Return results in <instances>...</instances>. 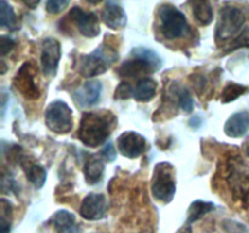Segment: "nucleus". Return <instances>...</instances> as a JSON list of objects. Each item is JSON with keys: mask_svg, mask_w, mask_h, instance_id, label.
Segmentation results:
<instances>
[{"mask_svg": "<svg viewBox=\"0 0 249 233\" xmlns=\"http://www.w3.org/2000/svg\"><path fill=\"white\" fill-rule=\"evenodd\" d=\"M113 121V116H107L94 112L85 113L80 120L78 137L88 147H97L108 138Z\"/></svg>", "mask_w": 249, "mask_h": 233, "instance_id": "1", "label": "nucleus"}, {"mask_svg": "<svg viewBox=\"0 0 249 233\" xmlns=\"http://www.w3.org/2000/svg\"><path fill=\"white\" fill-rule=\"evenodd\" d=\"M131 55H133V58L125 61L119 67L118 73L122 77H143V75L157 72L162 67V61H160V56L155 51L150 50V49H134Z\"/></svg>", "mask_w": 249, "mask_h": 233, "instance_id": "2", "label": "nucleus"}, {"mask_svg": "<svg viewBox=\"0 0 249 233\" xmlns=\"http://www.w3.org/2000/svg\"><path fill=\"white\" fill-rule=\"evenodd\" d=\"M117 60V52L108 46L101 45L87 56H83L79 63V72L83 77L92 78L106 72Z\"/></svg>", "mask_w": 249, "mask_h": 233, "instance_id": "3", "label": "nucleus"}, {"mask_svg": "<svg viewBox=\"0 0 249 233\" xmlns=\"http://www.w3.org/2000/svg\"><path fill=\"white\" fill-rule=\"evenodd\" d=\"M160 32L169 40L181 38L189 31V23L180 10L172 4H163L160 9Z\"/></svg>", "mask_w": 249, "mask_h": 233, "instance_id": "4", "label": "nucleus"}, {"mask_svg": "<svg viewBox=\"0 0 249 233\" xmlns=\"http://www.w3.org/2000/svg\"><path fill=\"white\" fill-rule=\"evenodd\" d=\"M245 14L238 7L226 5L221 9L215 28V40L218 44L225 43L238 33L245 23Z\"/></svg>", "mask_w": 249, "mask_h": 233, "instance_id": "5", "label": "nucleus"}, {"mask_svg": "<svg viewBox=\"0 0 249 233\" xmlns=\"http://www.w3.org/2000/svg\"><path fill=\"white\" fill-rule=\"evenodd\" d=\"M151 189L153 197L163 203H169L174 198L177 186L173 166L169 163H160L156 165Z\"/></svg>", "mask_w": 249, "mask_h": 233, "instance_id": "6", "label": "nucleus"}, {"mask_svg": "<svg viewBox=\"0 0 249 233\" xmlns=\"http://www.w3.org/2000/svg\"><path fill=\"white\" fill-rule=\"evenodd\" d=\"M45 123L56 133H67L72 130V109L66 102L56 100L51 102L45 112Z\"/></svg>", "mask_w": 249, "mask_h": 233, "instance_id": "7", "label": "nucleus"}, {"mask_svg": "<svg viewBox=\"0 0 249 233\" xmlns=\"http://www.w3.org/2000/svg\"><path fill=\"white\" fill-rule=\"evenodd\" d=\"M16 89L28 100H36L40 96L39 87L36 84V69L29 62L19 68L14 80Z\"/></svg>", "mask_w": 249, "mask_h": 233, "instance_id": "8", "label": "nucleus"}, {"mask_svg": "<svg viewBox=\"0 0 249 233\" xmlns=\"http://www.w3.org/2000/svg\"><path fill=\"white\" fill-rule=\"evenodd\" d=\"M117 146L124 157L131 159L140 157L147 150V142L145 137L134 131H126L122 133L117 140Z\"/></svg>", "mask_w": 249, "mask_h": 233, "instance_id": "9", "label": "nucleus"}, {"mask_svg": "<svg viewBox=\"0 0 249 233\" xmlns=\"http://www.w3.org/2000/svg\"><path fill=\"white\" fill-rule=\"evenodd\" d=\"M61 58V45L56 39L46 38L41 44L40 62L45 75H53Z\"/></svg>", "mask_w": 249, "mask_h": 233, "instance_id": "10", "label": "nucleus"}, {"mask_svg": "<svg viewBox=\"0 0 249 233\" xmlns=\"http://www.w3.org/2000/svg\"><path fill=\"white\" fill-rule=\"evenodd\" d=\"M107 208L108 205H107V200L104 194L90 193L83 200L79 214L85 220H101L106 216Z\"/></svg>", "mask_w": 249, "mask_h": 233, "instance_id": "11", "label": "nucleus"}, {"mask_svg": "<svg viewBox=\"0 0 249 233\" xmlns=\"http://www.w3.org/2000/svg\"><path fill=\"white\" fill-rule=\"evenodd\" d=\"M70 17L77 24L80 33L87 38H94L99 35L100 24L99 18L94 12H87L82 7H73L70 12Z\"/></svg>", "mask_w": 249, "mask_h": 233, "instance_id": "12", "label": "nucleus"}, {"mask_svg": "<svg viewBox=\"0 0 249 233\" xmlns=\"http://www.w3.org/2000/svg\"><path fill=\"white\" fill-rule=\"evenodd\" d=\"M101 90L102 84L100 80H88L82 86L78 87L74 94H73L75 103L82 107V108L95 106L99 102L100 96H101Z\"/></svg>", "mask_w": 249, "mask_h": 233, "instance_id": "13", "label": "nucleus"}, {"mask_svg": "<svg viewBox=\"0 0 249 233\" xmlns=\"http://www.w3.org/2000/svg\"><path fill=\"white\" fill-rule=\"evenodd\" d=\"M102 19L111 29H122L126 24V15L119 2L107 1L102 10Z\"/></svg>", "mask_w": 249, "mask_h": 233, "instance_id": "14", "label": "nucleus"}, {"mask_svg": "<svg viewBox=\"0 0 249 233\" xmlns=\"http://www.w3.org/2000/svg\"><path fill=\"white\" fill-rule=\"evenodd\" d=\"M225 133L230 137H241L249 130V113L237 112L232 114L224 126Z\"/></svg>", "mask_w": 249, "mask_h": 233, "instance_id": "15", "label": "nucleus"}, {"mask_svg": "<svg viewBox=\"0 0 249 233\" xmlns=\"http://www.w3.org/2000/svg\"><path fill=\"white\" fill-rule=\"evenodd\" d=\"M19 163L22 165V169H23L24 174H26L27 179L29 182L34 184L36 188H40L44 183H45L46 180V171L40 164L36 163L34 160L29 159V158L23 157L18 158Z\"/></svg>", "mask_w": 249, "mask_h": 233, "instance_id": "16", "label": "nucleus"}, {"mask_svg": "<svg viewBox=\"0 0 249 233\" xmlns=\"http://www.w3.org/2000/svg\"><path fill=\"white\" fill-rule=\"evenodd\" d=\"M51 223L57 233H79V226L75 223V217L71 211L60 210L51 217Z\"/></svg>", "mask_w": 249, "mask_h": 233, "instance_id": "17", "label": "nucleus"}, {"mask_svg": "<svg viewBox=\"0 0 249 233\" xmlns=\"http://www.w3.org/2000/svg\"><path fill=\"white\" fill-rule=\"evenodd\" d=\"M157 91V83L151 78H142L134 89L133 97L139 102H148L155 97Z\"/></svg>", "mask_w": 249, "mask_h": 233, "instance_id": "18", "label": "nucleus"}, {"mask_svg": "<svg viewBox=\"0 0 249 233\" xmlns=\"http://www.w3.org/2000/svg\"><path fill=\"white\" fill-rule=\"evenodd\" d=\"M105 165L102 160L97 157H90L84 165L85 181L90 184H95L101 181L104 176Z\"/></svg>", "mask_w": 249, "mask_h": 233, "instance_id": "19", "label": "nucleus"}, {"mask_svg": "<svg viewBox=\"0 0 249 233\" xmlns=\"http://www.w3.org/2000/svg\"><path fill=\"white\" fill-rule=\"evenodd\" d=\"M194 12V17L202 26H208L213 21V9L208 1H191L190 2Z\"/></svg>", "mask_w": 249, "mask_h": 233, "instance_id": "20", "label": "nucleus"}, {"mask_svg": "<svg viewBox=\"0 0 249 233\" xmlns=\"http://www.w3.org/2000/svg\"><path fill=\"white\" fill-rule=\"evenodd\" d=\"M0 26L15 31L17 29V18L11 5L5 0L0 1Z\"/></svg>", "mask_w": 249, "mask_h": 233, "instance_id": "21", "label": "nucleus"}, {"mask_svg": "<svg viewBox=\"0 0 249 233\" xmlns=\"http://www.w3.org/2000/svg\"><path fill=\"white\" fill-rule=\"evenodd\" d=\"M214 209H215V206H214L213 203H208V201L202 200L194 201L189 208V218H187V221H189V222H195V221L202 218L208 213H211Z\"/></svg>", "mask_w": 249, "mask_h": 233, "instance_id": "22", "label": "nucleus"}, {"mask_svg": "<svg viewBox=\"0 0 249 233\" xmlns=\"http://www.w3.org/2000/svg\"><path fill=\"white\" fill-rule=\"evenodd\" d=\"M248 87L243 86V85L236 84V83H229L223 90V94H221V102L229 103V102L233 101V100L238 99L240 96L245 95L246 92H248Z\"/></svg>", "mask_w": 249, "mask_h": 233, "instance_id": "23", "label": "nucleus"}, {"mask_svg": "<svg viewBox=\"0 0 249 233\" xmlns=\"http://www.w3.org/2000/svg\"><path fill=\"white\" fill-rule=\"evenodd\" d=\"M173 96H177L178 103L179 106L184 109L185 112H191L194 109V100H192L191 94L187 89L185 87L179 86V87H173Z\"/></svg>", "mask_w": 249, "mask_h": 233, "instance_id": "24", "label": "nucleus"}, {"mask_svg": "<svg viewBox=\"0 0 249 233\" xmlns=\"http://www.w3.org/2000/svg\"><path fill=\"white\" fill-rule=\"evenodd\" d=\"M240 48H249V27L246 28L243 32H241V33L233 39L232 43L229 45L226 53L231 52V51L233 50H237V49Z\"/></svg>", "mask_w": 249, "mask_h": 233, "instance_id": "25", "label": "nucleus"}, {"mask_svg": "<svg viewBox=\"0 0 249 233\" xmlns=\"http://www.w3.org/2000/svg\"><path fill=\"white\" fill-rule=\"evenodd\" d=\"M134 89L128 84V83H121L114 92V97L119 100H125L133 96Z\"/></svg>", "mask_w": 249, "mask_h": 233, "instance_id": "26", "label": "nucleus"}, {"mask_svg": "<svg viewBox=\"0 0 249 233\" xmlns=\"http://www.w3.org/2000/svg\"><path fill=\"white\" fill-rule=\"evenodd\" d=\"M68 5H70V1H67V0H49L46 2V10L50 14H58Z\"/></svg>", "mask_w": 249, "mask_h": 233, "instance_id": "27", "label": "nucleus"}, {"mask_svg": "<svg viewBox=\"0 0 249 233\" xmlns=\"http://www.w3.org/2000/svg\"><path fill=\"white\" fill-rule=\"evenodd\" d=\"M100 154H101L102 159H105L106 162H113V160L117 158L116 148H114V146L112 145L111 142H108L107 145H105V147L102 148L101 152H100Z\"/></svg>", "mask_w": 249, "mask_h": 233, "instance_id": "28", "label": "nucleus"}, {"mask_svg": "<svg viewBox=\"0 0 249 233\" xmlns=\"http://www.w3.org/2000/svg\"><path fill=\"white\" fill-rule=\"evenodd\" d=\"M14 46H15L14 39L5 35L0 36V55L5 56L7 52H10V51L14 49Z\"/></svg>", "mask_w": 249, "mask_h": 233, "instance_id": "29", "label": "nucleus"}, {"mask_svg": "<svg viewBox=\"0 0 249 233\" xmlns=\"http://www.w3.org/2000/svg\"><path fill=\"white\" fill-rule=\"evenodd\" d=\"M10 230H11L10 220L1 217V220H0V233H10Z\"/></svg>", "mask_w": 249, "mask_h": 233, "instance_id": "30", "label": "nucleus"}, {"mask_svg": "<svg viewBox=\"0 0 249 233\" xmlns=\"http://www.w3.org/2000/svg\"><path fill=\"white\" fill-rule=\"evenodd\" d=\"M242 203H243V206H245V208H249V188L242 196Z\"/></svg>", "mask_w": 249, "mask_h": 233, "instance_id": "31", "label": "nucleus"}, {"mask_svg": "<svg viewBox=\"0 0 249 233\" xmlns=\"http://www.w3.org/2000/svg\"><path fill=\"white\" fill-rule=\"evenodd\" d=\"M24 4L27 5V6H29V7H36V5L39 4V1H36V2H31V1H24Z\"/></svg>", "mask_w": 249, "mask_h": 233, "instance_id": "32", "label": "nucleus"}, {"mask_svg": "<svg viewBox=\"0 0 249 233\" xmlns=\"http://www.w3.org/2000/svg\"><path fill=\"white\" fill-rule=\"evenodd\" d=\"M247 154L249 155V146H248V148H247Z\"/></svg>", "mask_w": 249, "mask_h": 233, "instance_id": "33", "label": "nucleus"}, {"mask_svg": "<svg viewBox=\"0 0 249 233\" xmlns=\"http://www.w3.org/2000/svg\"><path fill=\"white\" fill-rule=\"evenodd\" d=\"M140 233H147V232H140Z\"/></svg>", "mask_w": 249, "mask_h": 233, "instance_id": "34", "label": "nucleus"}]
</instances>
